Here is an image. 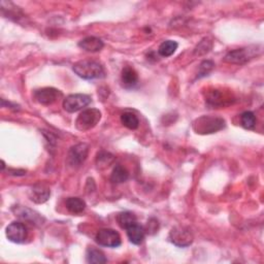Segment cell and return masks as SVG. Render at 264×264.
<instances>
[{
	"instance_id": "obj_27",
	"label": "cell",
	"mask_w": 264,
	"mask_h": 264,
	"mask_svg": "<svg viewBox=\"0 0 264 264\" xmlns=\"http://www.w3.org/2000/svg\"><path fill=\"white\" fill-rule=\"evenodd\" d=\"M158 230V221L156 219H151L148 222V232L155 234Z\"/></svg>"
},
{
	"instance_id": "obj_22",
	"label": "cell",
	"mask_w": 264,
	"mask_h": 264,
	"mask_svg": "<svg viewBox=\"0 0 264 264\" xmlns=\"http://www.w3.org/2000/svg\"><path fill=\"white\" fill-rule=\"evenodd\" d=\"M178 46V44L174 40H165L160 44L158 48V53L162 57H170L172 55L174 54Z\"/></svg>"
},
{
	"instance_id": "obj_5",
	"label": "cell",
	"mask_w": 264,
	"mask_h": 264,
	"mask_svg": "<svg viewBox=\"0 0 264 264\" xmlns=\"http://www.w3.org/2000/svg\"><path fill=\"white\" fill-rule=\"evenodd\" d=\"M89 146L87 144H78L74 146L68 155L66 162L72 168H78L82 166L88 157Z\"/></svg>"
},
{
	"instance_id": "obj_20",
	"label": "cell",
	"mask_w": 264,
	"mask_h": 264,
	"mask_svg": "<svg viewBox=\"0 0 264 264\" xmlns=\"http://www.w3.org/2000/svg\"><path fill=\"white\" fill-rule=\"evenodd\" d=\"M121 122L128 129L136 130L140 126V119L138 116L131 112H125L121 114Z\"/></svg>"
},
{
	"instance_id": "obj_14",
	"label": "cell",
	"mask_w": 264,
	"mask_h": 264,
	"mask_svg": "<svg viewBox=\"0 0 264 264\" xmlns=\"http://www.w3.org/2000/svg\"><path fill=\"white\" fill-rule=\"evenodd\" d=\"M126 232H127V236L129 238L130 242H132L134 244H140L142 242V240H144L146 230L138 222L134 224H132L131 226H129L126 229Z\"/></svg>"
},
{
	"instance_id": "obj_24",
	"label": "cell",
	"mask_w": 264,
	"mask_h": 264,
	"mask_svg": "<svg viewBox=\"0 0 264 264\" xmlns=\"http://www.w3.org/2000/svg\"><path fill=\"white\" fill-rule=\"evenodd\" d=\"M212 48V42L208 38H204L194 50L195 56H204L208 54Z\"/></svg>"
},
{
	"instance_id": "obj_7",
	"label": "cell",
	"mask_w": 264,
	"mask_h": 264,
	"mask_svg": "<svg viewBox=\"0 0 264 264\" xmlns=\"http://www.w3.org/2000/svg\"><path fill=\"white\" fill-rule=\"evenodd\" d=\"M91 104V97L86 94H72L63 100V108L68 112H76Z\"/></svg>"
},
{
	"instance_id": "obj_18",
	"label": "cell",
	"mask_w": 264,
	"mask_h": 264,
	"mask_svg": "<svg viewBox=\"0 0 264 264\" xmlns=\"http://www.w3.org/2000/svg\"><path fill=\"white\" fill-rule=\"evenodd\" d=\"M86 260L88 263H92V264H100V263H106L108 261L104 253L100 250L96 249L94 246H91L87 250Z\"/></svg>"
},
{
	"instance_id": "obj_26",
	"label": "cell",
	"mask_w": 264,
	"mask_h": 264,
	"mask_svg": "<svg viewBox=\"0 0 264 264\" xmlns=\"http://www.w3.org/2000/svg\"><path fill=\"white\" fill-rule=\"evenodd\" d=\"M214 68V64L212 61H210V60H206V61H204L200 63V70H198V76L197 78H204L206 76H208Z\"/></svg>"
},
{
	"instance_id": "obj_10",
	"label": "cell",
	"mask_w": 264,
	"mask_h": 264,
	"mask_svg": "<svg viewBox=\"0 0 264 264\" xmlns=\"http://www.w3.org/2000/svg\"><path fill=\"white\" fill-rule=\"evenodd\" d=\"M61 96H62V93L59 90L55 88H50V87L38 89V90H36L34 92L36 100L38 104H44V106L53 104Z\"/></svg>"
},
{
	"instance_id": "obj_25",
	"label": "cell",
	"mask_w": 264,
	"mask_h": 264,
	"mask_svg": "<svg viewBox=\"0 0 264 264\" xmlns=\"http://www.w3.org/2000/svg\"><path fill=\"white\" fill-rule=\"evenodd\" d=\"M240 122L244 128L246 129H254L256 126V117L254 112H244L242 117H240Z\"/></svg>"
},
{
	"instance_id": "obj_4",
	"label": "cell",
	"mask_w": 264,
	"mask_h": 264,
	"mask_svg": "<svg viewBox=\"0 0 264 264\" xmlns=\"http://www.w3.org/2000/svg\"><path fill=\"white\" fill-rule=\"evenodd\" d=\"M259 51L260 50H258L256 46L236 48L234 50V51H230L224 57V61L231 64H244L249 60L253 59L258 54Z\"/></svg>"
},
{
	"instance_id": "obj_23",
	"label": "cell",
	"mask_w": 264,
	"mask_h": 264,
	"mask_svg": "<svg viewBox=\"0 0 264 264\" xmlns=\"http://www.w3.org/2000/svg\"><path fill=\"white\" fill-rule=\"evenodd\" d=\"M114 161V155L108 153V152H100L97 155L96 164L98 168H106L110 165Z\"/></svg>"
},
{
	"instance_id": "obj_12",
	"label": "cell",
	"mask_w": 264,
	"mask_h": 264,
	"mask_svg": "<svg viewBox=\"0 0 264 264\" xmlns=\"http://www.w3.org/2000/svg\"><path fill=\"white\" fill-rule=\"evenodd\" d=\"M51 196V190L46 185L36 184L33 186L29 192L30 200L36 204H44Z\"/></svg>"
},
{
	"instance_id": "obj_6",
	"label": "cell",
	"mask_w": 264,
	"mask_h": 264,
	"mask_svg": "<svg viewBox=\"0 0 264 264\" xmlns=\"http://www.w3.org/2000/svg\"><path fill=\"white\" fill-rule=\"evenodd\" d=\"M168 238L172 244L178 248L189 246L194 240L191 230L183 226L174 227L170 232Z\"/></svg>"
},
{
	"instance_id": "obj_13",
	"label": "cell",
	"mask_w": 264,
	"mask_h": 264,
	"mask_svg": "<svg viewBox=\"0 0 264 264\" xmlns=\"http://www.w3.org/2000/svg\"><path fill=\"white\" fill-rule=\"evenodd\" d=\"M78 46L82 50H85L87 52H91V53H96L102 51L104 46V42L95 36H88L85 38L84 40H82L78 42Z\"/></svg>"
},
{
	"instance_id": "obj_2",
	"label": "cell",
	"mask_w": 264,
	"mask_h": 264,
	"mask_svg": "<svg viewBox=\"0 0 264 264\" xmlns=\"http://www.w3.org/2000/svg\"><path fill=\"white\" fill-rule=\"evenodd\" d=\"M225 120L220 117L202 116L193 122V129L198 134H212L225 128Z\"/></svg>"
},
{
	"instance_id": "obj_15",
	"label": "cell",
	"mask_w": 264,
	"mask_h": 264,
	"mask_svg": "<svg viewBox=\"0 0 264 264\" xmlns=\"http://www.w3.org/2000/svg\"><path fill=\"white\" fill-rule=\"evenodd\" d=\"M230 97L226 96L224 93H222L220 90L214 89L206 93V102L212 106H226L227 102L230 100Z\"/></svg>"
},
{
	"instance_id": "obj_17",
	"label": "cell",
	"mask_w": 264,
	"mask_h": 264,
	"mask_svg": "<svg viewBox=\"0 0 264 264\" xmlns=\"http://www.w3.org/2000/svg\"><path fill=\"white\" fill-rule=\"evenodd\" d=\"M66 208L72 214H80L86 208V202L80 197H70L65 202Z\"/></svg>"
},
{
	"instance_id": "obj_9",
	"label": "cell",
	"mask_w": 264,
	"mask_h": 264,
	"mask_svg": "<svg viewBox=\"0 0 264 264\" xmlns=\"http://www.w3.org/2000/svg\"><path fill=\"white\" fill-rule=\"evenodd\" d=\"M6 238L14 244H23L27 240V227L21 222H12L6 227Z\"/></svg>"
},
{
	"instance_id": "obj_3",
	"label": "cell",
	"mask_w": 264,
	"mask_h": 264,
	"mask_svg": "<svg viewBox=\"0 0 264 264\" xmlns=\"http://www.w3.org/2000/svg\"><path fill=\"white\" fill-rule=\"evenodd\" d=\"M102 120V112L97 108H88L82 110L76 121V127L80 131H89L93 129Z\"/></svg>"
},
{
	"instance_id": "obj_19",
	"label": "cell",
	"mask_w": 264,
	"mask_h": 264,
	"mask_svg": "<svg viewBox=\"0 0 264 264\" xmlns=\"http://www.w3.org/2000/svg\"><path fill=\"white\" fill-rule=\"evenodd\" d=\"M129 178V174L125 168H123L122 165H116V168H114L112 176H110V182L114 184H121L126 182Z\"/></svg>"
},
{
	"instance_id": "obj_8",
	"label": "cell",
	"mask_w": 264,
	"mask_h": 264,
	"mask_svg": "<svg viewBox=\"0 0 264 264\" xmlns=\"http://www.w3.org/2000/svg\"><path fill=\"white\" fill-rule=\"evenodd\" d=\"M95 240L99 246L106 248H118L122 242L121 236L117 231L110 228H104L99 230Z\"/></svg>"
},
{
	"instance_id": "obj_21",
	"label": "cell",
	"mask_w": 264,
	"mask_h": 264,
	"mask_svg": "<svg viewBox=\"0 0 264 264\" xmlns=\"http://www.w3.org/2000/svg\"><path fill=\"white\" fill-rule=\"evenodd\" d=\"M117 221H118V224L120 225V227L123 229H127L129 226H131L132 224H134L138 222L136 216L131 212H120L117 217Z\"/></svg>"
},
{
	"instance_id": "obj_16",
	"label": "cell",
	"mask_w": 264,
	"mask_h": 264,
	"mask_svg": "<svg viewBox=\"0 0 264 264\" xmlns=\"http://www.w3.org/2000/svg\"><path fill=\"white\" fill-rule=\"evenodd\" d=\"M121 80L124 88L126 89L134 88L138 84V72L134 68H130V66H126V68H124V70H122Z\"/></svg>"
},
{
	"instance_id": "obj_1",
	"label": "cell",
	"mask_w": 264,
	"mask_h": 264,
	"mask_svg": "<svg viewBox=\"0 0 264 264\" xmlns=\"http://www.w3.org/2000/svg\"><path fill=\"white\" fill-rule=\"evenodd\" d=\"M74 72L84 80H95L102 78L106 76L104 66L94 60H80L74 64Z\"/></svg>"
},
{
	"instance_id": "obj_11",
	"label": "cell",
	"mask_w": 264,
	"mask_h": 264,
	"mask_svg": "<svg viewBox=\"0 0 264 264\" xmlns=\"http://www.w3.org/2000/svg\"><path fill=\"white\" fill-rule=\"evenodd\" d=\"M12 210L14 212V214H16V217H19L22 220L25 221H29L31 223H34V224H42L44 219L40 216V214H38L36 212L32 210L26 206H16L12 208Z\"/></svg>"
}]
</instances>
